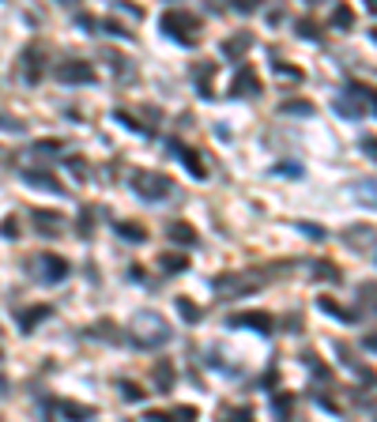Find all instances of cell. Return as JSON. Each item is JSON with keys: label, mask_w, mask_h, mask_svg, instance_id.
I'll list each match as a JSON object with an SVG mask.
<instances>
[{"label": "cell", "mask_w": 377, "mask_h": 422, "mask_svg": "<svg viewBox=\"0 0 377 422\" xmlns=\"http://www.w3.org/2000/svg\"><path fill=\"white\" fill-rule=\"evenodd\" d=\"M128 336H132L136 347H143V351H151V347H166L170 344V324H166L163 313H155V309H143V313L132 317V324H128Z\"/></svg>", "instance_id": "6da1fadb"}, {"label": "cell", "mask_w": 377, "mask_h": 422, "mask_svg": "<svg viewBox=\"0 0 377 422\" xmlns=\"http://www.w3.org/2000/svg\"><path fill=\"white\" fill-rule=\"evenodd\" d=\"M159 27H163V34H170L174 42H181V45H196L200 42V15L185 12V8H166L163 19H159Z\"/></svg>", "instance_id": "7a4b0ae2"}, {"label": "cell", "mask_w": 377, "mask_h": 422, "mask_svg": "<svg viewBox=\"0 0 377 422\" xmlns=\"http://www.w3.org/2000/svg\"><path fill=\"white\" fill-rule=\"evenodd\" d=\"M336 109H340L343 117H366V114H374L370 87H366V83H347L340 94H336Z\"/></svg>", "instance_id": "3957f363"}, {"label": "cell", "mask_w": 377, "mask_h": 422, "mask_svg": "<svg viewBox=\"0 0 377 422\" xmlns=\"http://www.w3.org/2000/svg\"><path fill=\"white\" fill-rule=\"evenodd\" d=\"M132 189L140 200H166L174 193V181L159 170H136L132 173Z\"/></svg>", "instance_id": "277c9868"}, {"label": "cell", "mask_w": 377, "mask_h": 422, "mask_svg": "<svg viewBox=\"0 0 377 422\" xmlns=\"http://www.w3.org/2000/svg\"><path fill=\"white\" fill-rule=\"evenodd\" d=\"M261 286H264V279H242V275H234V272L212 279V291L223 294V298H230V294H253V291H261Z\"/></svg>", "instance_id": "5b68a950"}, {"label": "cell", "mask_w": 377, "mask_h": 422, "mask_svg": "<svg viewBox=\"0 0 377 422\" xmlns=\"http://www.w3.org/2000/svg\"><path fill=\"white\" fill-rule=\"evenodd\" d=\"M57 79L61 83H94V68L91 61H61L57 65Z\"/></svg>", "instance_id": "8992f818"}, {"label": "cell", "mask_w": 377, "mask_h": 422, "mask_svg": "<svg viewBox=\"0 0 377 422\" xmlns=\"http://www.w3.org/2000/svg\"><path fill=\"white\" fill-rule=\"evenodd\" d=\"M34 264L42 268V283H64V279H68V272H72V264L64 257H57V253H42Z\"/></svg>", "instance_id": "52a82bcc"}, {"label": "cell", "mask_w": 377, "mask_h": 422, "mask_svg": "<svg viewBox=\"0 0 377 422\" xmlns=\"http://www.w3.org/2000/svg\"><path fill=\"white\" fill-rule=\"evenodd\" d=\"M227 324H230V328H253V332H261V336H272V328H276V321H272L268 313H261V309H249V313H234Z\"/></svg>", "instance_id": "ba28073f"}, {"label": "cell", "mask_w": 377, "mask_h": 422, "mask_svg": "<svg viewBox=\"0 0 377 422\" xmlns=\"http://www.w3.org/2000/svg\"><path fill=\"white\" fill-rule=\"evenodd\" d=\"M42 72H45V45L34 42L27 53H23V79H27V83H38Z\"/></svg>", "instance_id": "9c48e42d"}, {"label": "cell", "mask_w": 377, "mask_h": 422, "mask_svg": "<svg viewBox=\"0 0 377 422\" xmlns=\"http://www.w3.org/2000/svg\"><path fill=\"white\" fill-rule=\"evenodd\" d=\"M230 94L234 98H253V94H261V79H256L253 65H242L234 76V83H230Z\"/></svg>", "instance_id": "30bf717a"}, {"label": "cell", "mask_w": 377, "mask_h": 422, "mask_svg": "<svg viewBox=\"0 0 377 422\" xmlns=\"http://www.w3.org/2000/svg\"><path fill=\"white\" fill-rule=\"evenodd\" d=\"M151 381H155L159 392H170L174 381H178V370H174V362H166V358H163V362H155V366H151Z\"/></svg>", "instance_id": "8fae6325"}, {"label": "cell", "mask_w": 377, "mask_h": 422, "mask_svg": "<svg viewBox=\"0 0 377 422\" xmlns=\"http://www.w3.org/2000/svg\"><path fill=\"white\" fill-rule=\"evenodd\" d=\"M143 422H196V408H170V411H147Z\"/></svg>", "instance_id": "7c38bea8"}, {"label": "cell", "mask_w": 377, "mask_h": 422, "mask_svg": "<svg viewBox=\"0 0 377 422\" xmlns=\"http://www.w3.org/2000/svg\"><path fill=\"white\" fill-rule=\"evenodd\" d=\"M23 181H27V185H34V189H45V193H64L61 181L53 178L50 170H23Z\"/></svg>", "instance_id": "4fadbf2b"}, {"label": "cell", "mask_w": 377, "mask_h": 422, "mask_svg": "<svg viewBox=\"0 0 377 422\" xmlns=\"http://www.w3.org/2000/svg\"><path fill=\"white\" fill-rule=\"evenodd\" d=\"M170 155L174 158H178V162H185L189 166V173H192V178H204V162H200V158H196V151H189V147H181V143H170Z\"/></svg>", "instance_id": "5bb4252c"}, {"label": "cell", "mask_w": 377, "mask_h": 422, "mask_svg": "<svg viewBox=\"0 0 377 422\" xmlns=\"http://www.w3.org/2000/svg\"><path fill=\"white\" fill-rule=\"evenodd\" d=\"M53 317V306H34V309H23L19 313V328L23 332H34L42 321H50Z\"/></svg>", "instance_id": "9a60e30c"}, {"label": "cell", "mask_w": 377, "mask_h": 422, "mask_svg": "<svg viewBox=\"0 0 377 422\" xmlns=\"http://www.w3.org/2000/svg\"><path fill=\"white\" fill-rule=\"evenodd\" d=\"M57 411H61L68 422H91V419H94V408H87V403H76V400H61Z\"/></svg>", "instance_id": "2e32d148"}, {"label": "cell", "mask_w": 377, "mask_h": 422, "mask_svg": "<svg viewBox=\"0 0 377 422\" xmlns=\"http://www.w3.org/2000/svg\"><path fill=\"white\" fill-rule=\"evenodd\" d=\"M30 222H34L42 234H57V230H61V215L50 211V208H34V211H30Z\"/></svg>", "instance_id": "e0dca14e"}, {"label": "cell", "mask_w": 377, "mask_h": 422, "mask_svg": "<svg viewBox=\"0 0 377 422\" xmlns=\"http://www.w3.org/2000/svg\"><path fill=\"white\" fill-rule=\"evenodd\" d=\"M166 234H170V242H178V245H196L200 238H196V230L189 226V222H170V226H166Z\"/></svg>", "instance_id": "ac0fdd59"}, {"label": "cell", "mask_w": 377, "mask_h": 422, "mask_svg": "<svg viewBox=\"0 0 377 422\" xmlns=\"http://www.w3.org/2000/svg\"><path fill=\"white\" fill-rule=\"evenodd\" d=\"M215 65H200L196 68V91H200V98H212L215 94Z\"/></svg>", "instance_id": "d6986e66"}, {"label": "cell", "mask_w": 377, "mask_h": 422, "mask_svg": "<svg viewBox=\"0 0 377 422\" xmlns=\"http://www.w3.org/2000/svg\"><path fill=\"white\" fill-rule=\"evenodd\" d=\"M291 408H294V396H291V392H276V396H272L276 422H291Z\"/></svg>", "instance_id": "ffe728a7"}, {"label": "cell", "mask_w": 377, "mask_h": 422, "mask_svg": "<svg viewBox=\"0 0 377 422\" xmlns=\"http://www.w3.org/2000/svg\"><path fill=\"white\" fill-rule=\"evenodd\" d=\"M249 45H253V38L242 30V34H234V38L223 42V53H227V57H242V53H249Z\"/></svg>", "instance_id": "44dd1931"}, {"label": "cell", "mask_w": 377, "mask_h": 422, "mask_svg": "<svg viewBox=\"0 0 377 422\" xmlns=\"http://www.w3.org/2000/svg\"><path fill=\"white\" fill-rule=\"evenodd\" d=\"M159 268H163V272H170V275L189 272V257H181V253H163V257H159Z\"/></svg>", "instance_id": "7402d4cb"}, {"label": "cell", "mask_w": 377, "mask_h": 422, "mask_svg": "<svg viewBox=\"0 0 377 422\" xmlns=\"http://www.w3.org/2000/svg\"><path fill=\"white\" fill-rule=\"evenodd\" d=\"M114 230H117L121 238H128V242H143V238H147V230H143L140 222H121V219H117Z\"/></svg>", "instance_id": "603a6c76"}, {"label": "cell", "mask_w": 377, "mask_h": 422, "mask_svg": "<svg viewBox=\"0 0 377 422\" xmlns=\"http://www.w3.org/2000/svg\"><path fill=\"white\" fill-rule=\"evenodd\" d=\"M317 306L325 309L328 317H336V321H355V313H347V309H340V302H332V298H317Z\"/></svg>", "instance_id": "cb8c5ba5"}, {"label": "cell", "mask_w": 377, "mask_h": 422, "mask_svg": "<svg viewBox=\"0 0 377 422\" xmlns=\"http://www.w3.org/2000/svg\"><path fill=\"white\" fill-rule=\"evenodd\" d=\"M219 422H253V411L249 408H230L227 403V408L219 411Z\"/></svg>", "instance_id": "d4e9b609"}, {"label": "cell", "mask_w": 377, "mask_h": 422, "mask_svg": "<svg viewBox=\"0 0 377 422\" xmlns=\"http://www.w3.org/2000/svg\"><path fill=\"white\" fill-rule=\"evenodd\" d=\"M30 151H34V155H45V158H57L61 151H64V143L61 140H38Z\"/></svg>", "instance_id": "484cf974"}, {"label": "cell", "mask_w": 377, "mask_h": 422, "mask_svg": "<svg viewBox=\"0 0 377 422\" xmlns=\"http://www.w3.org/2000/svg\"><path fill=\"white\" fill-rule=\"evenodd\" d=\"M351 23H355V12H351V8H347V4H340V8H336V12H332V27H340V30H347V27H351Z\"/></svg>", "instance_id": "4316f807"}, {"label": "cell", "mask_w": 377, "mask_h": 422, "mask_svg": "<svg viewBox=\"0 0 377 422\" xmlns=\"http://www.w3.org/2000/svg\"><path fill=\"white\" fill-rule=\"evenodd\" d=\"M314 272H317V279H332V283H340V268H336V264H328V260H317V264H314Z\"/></svg>", "instance_id": "83f0119b"}, {"label": "cell", "mask_w": 377, "mask_h": 422, "mask_svg": "<svg viewBox=\"0 0 377 422\" xmlns=\"http://www.w3.org/2000/svg\"><path fill=\"white\" fill-rule=\"evenodd\" d=\"M279 109H283V114H302V117H309V114H314V102H306V98H291V102H283V106H279Z\"/></svg>", "instance_id": "f1b7e54d"}, {"label": "cell", "mask_w": 377, "mask_h": 422, "mask_svg": "<svg viewBox=\"0 0 377 422\" xmlns=\"http://www.w3.org/2000/svg\"><path fill=\"white\" fill-rule=\"evenodd\" d=\"M174 306H178V313H181V317H185V324H196V321H200V309L192 306L189 298H178Z\"/></svg>", "instance_id": "f546056e"}, {"label": "cell", "mask_w": 377, "mask_h": 422, "mask_svg": "<svg viewBox=\"0 0 377 422\" xmlns=\"http://www.w3.org/2000/svg\"><path fill=\"white\" fill-rule=\"evenodd\" d=\"M117 388H121V396H125V400H132V403H140L143 396H147L140 385H136V381H121V385H117Z\"/></svg>", "instance_id": "4dcf8cb0"}, {"label": "cell", "mask_w": 377, "mask_h": 422, "mask_svg": "<svg viewBox=\"0 0 377 422\" xmlns=\"http://www.w3.org/2000/svg\"><path fill=\"white\" fill-rule=\"evenodd\" d=\"M91 230H94V211L83 208V211H79V238H87Z\"/></svg>", "instance_id": "1f68e13d"}, {"label": "cell", "mask_w": 377, "mask_h": 422, "mask_svg": "<svg viewBox=\"0 0 377 422\" xmlns=\"http://www.w3.org/2000/svg\"><path fill=\"white\" fill-rule=\"evenodd\" d=\"M317 30H320V27H317L314 19H298V34H302V38H309V42H317V38H320Z\"/></svg>", "instance_id": "d6a6232c"}, {"label": "cell", "mask_w": 377, "mask_h": 422, "mask_svg": "<svg viewBox=\"0 0 377 422\" xmlns=\"http://www.w3.org/2000/svg\"><path fill=\"white\" fill-rule=\"evenodd\" d=\"M0 234H4V238H19V219H15V215H12V219H4V222H0Z\"/></svg>", "instance_id": "836d02e7"}, {"label": "cell", "mask_w": 377, "mask_h": 422, "mask_svg": "<svg viewBox=\"0 0 377 422\" xmlns=\"http://www.w3.org/2000/svg\"><path fill=\"white\" fill-rule=\"evenodd\" d=\"M0 129H4V132H23V121H15V117L0 114Z\"/></svg>", "instance_id": "e575fe53"}, {"label": "cell", "mask_w": 377, "mask_h": 422, "mask_svg": "<svg viewBox=\"0 0 377 422\" xmlns=\"http://www.w3.org/2000/svg\"><path fill=\"white\" fill-rule=\"evenodd\" d=\"M102 27H106L110 30V34H114V38H128V30L121 27V23H117V19H106V23H102Z\"/></svg>", "instance_id": "d590c367"}, {"label": "cell", "mask_w": 377, "mask_h": 422, "mask_svg": "<svg viewBox=\"0 0 377 422\" xmlns=\"http://www.w3.org/2000/svg\"><path fill=\"white\" fill-rule=\"evenodd\" d=\"M279 72V76H287V79H302V68H291V65H272Z\"/></svg>", "instance_id": "8d00e7d4"}]
</instances>
